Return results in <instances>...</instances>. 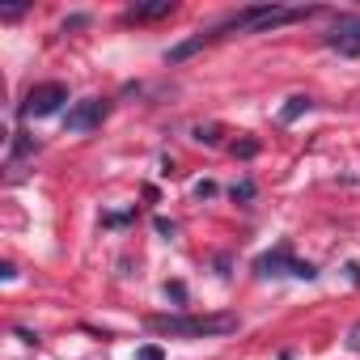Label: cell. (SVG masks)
Segmentation results:
<instances>
[{"mask_svg": "<svg viewBox=\"0 0 360 360\" xmlns=\"http://www.w3.org/2000/svg\"><path fill=\"white\" fill-rule=\"evenodd\" d=\"M153 229H157L161 238H174V221H165V217H157V221H153Z\"/></svg>", "mask_w": 360, "mask_h": 360, "instance_id": "16", "label": "cell"}, {"mask_svg": "<svg viewBox=\"0 0 360 360\" xmlns=\"http://www.w3.org/2000/svg\"><path fill=\"white\" fill-rule=\"evenodd\" d=\"M343 343H347V347H352V352H360V322H356V326H352V330H347V339H343Z\"/></svg>", "mask_w": 360, "mask_h": 360, "instance_id": "17", "label": "cell"}, {"mask_svg": "<svg viewBox=\"0 0 360 360\" xmlns=\"http://www.w3.org/2000/svg\"><path fill=\"white\" fill-rule=\"evenodd\" d=\"M309 106H314V102H309L305 94H297V98H288V106L280 110V123H292V119H301V115H305Z\"/></svg>", "mask_w": 360, "mask_h": 360, "instance_id": "9", "label": "cell"}, {"mask_svg": "<svg viewBox=\"0 0 360 360\" xmlns=\"http://www.w3.org/2000/svg\"><path fill=\"white\" fill-rule=\"evenodd\" d=\"M165 297L178 301V305H187V284H183V280H169V284H165Z\"/></svg>", "mask_w": 360, "mask_h": 360, "instance_id": "13", "label": "cell"}, {"mask_svg": "<svg viewBox=\"0 0 360 360\" xmlns=\"http://www.w3.org/2000/svg\"><path fill=\"white\" fill-rule=\"evenodd\" d=\"M106 115H110V102H106V98H85V102H77V106L64 115V127H68V131H94V127H102Z\"/></svg>", "mask_w": 360, "mask_h": 360, "instance_id": "5", "label": "cell"}, {"mask_svg": "<svg viewBox=\"0 0 360 360\" xmlns=\"http://www.w3.org/2000/svg\"><path fill=\"white\" fill-rule=\"evenodd\" d=\"M229 195H233V204H250V200L259 195V187L250 183V178H242V183H233V187H229Z\"/></svg>", "mask_w": 360, "mask_h": 360, "instance_id": "10", "label": "cell"}, {"mask_svg": "<svg viewBox=\"0 0 360 360\" xmlns=\"http://www.w3.org/2000/svg\"><path fill=\"white\" fill-rule=\"evenodd\" d=\"M208 39H212V34H195V39H187V43L169 47V51H165V64H183V60H191V56H195V51H200Z\"/></svg>", "mask_w": 360, "mask_h": 360, "instance_id": "8", "label": "cell"}, {"mask_svg": "<svg viewBox=\"0 0 360 360\" xmlns=\"http://www.w3.org/2000/svg\"><path fill=\"white\" fill-rule=\"evenodd\" d=\"M136 360H165V352L157 343H144V347H136Z\"/></svg>", "mask_w": 360, "mask_h": 360, "instance_id": "15", "label": "cell"}, {"mask_svg": "<svg viewBox=\"0 0 360 360\" xmlns=\"http://www.w3.org/2000/svg\"><path fill=\"white\" fill-rule=\"evenodd\" d=\"M195 195H200V200H212V195H217V183H200Z\"/></svg>", "mask_w": 360, "mask_h": 360, "instance_id": "19", "label": "cell"}, {"mask_svg": "<svg viewBox=\"0 0 360 360\" xmlns=\"http://www.w3.org/2000/svg\"><path fill=\"white\" fill-rule=\"evenodd\" d=\"M174 0H153V5H131L123 13V22H161V18H174Z\"/></svg>", "mask_w": 360, "mask_h": 360, "instance_id": "7", "label": "cell"}, {"mask_svg": "<svg viewBox=\"0 0 360 360\" xmlns=\"http://www.w3.org/2000/svg\"><path fill=\"white\" fill-rule=\"evenodd\" d=\"M322 9H288V5H250V9H238V13H229L212 34H229V30H238V34H255V30H276V26H288V22H305V18H318Z\"/></svg>", "mask_w": 360, "mask_h": 360, "instance_id": "2", "label": "cell"}, {"mask_svg": "<svg viewBox=\"0 0 360 360\" xmlns=\"http://www.w3.org/2000/svg\"><path fill=\"white\" fill-rule=\"evenodd\" d=\"M322 43H326L330 51L356 60V56H360V18H339V22L322 34Z\"/></svg>", "mask_w": 360, "mask_h": 360, "instance_id": "6", "label": "cell"}, {"mask_svg": "<svg viewBox=\"0 0 360 360\" xmlns=\"http://www.w3.org/2000/svg\"><path fill=\"white\" fill-rule=\"evenodd\" d=\"M81 26H89V18H85V13H77V18H68V22H64V30H81Z\"/></svg>", "mask_w": 360, "mask_h": 360, "instance_id": "18", "label": "cell"}, {"mask_svg": "<svg viewBox=\"0 0 360 360\" xmlns=\"http://www.w3.org/2000/svg\"><path fill=\"white\" fill-rule=\"evenodd\" d=\"M280 360H292V352H280Z\"/></svg>", "mask_w": 360, "mask_h": 360, "instance_id": "20", "label": "cell"}, {"mask_svg": "<svg viewBox=\"0 0 360 360\" xmlns=\"http://www.w3.org/2000/svg\"><path fill=\"white\" fill-rule=\"evenodd\" d=\"M255 276H297V280H314L318 267H314V263H297V259H292V246L280 242L276 250H267V255L255 259Z\"/></svg>", "mask_w": 360, "mask_h": 360, "instance_id": "3", "label": "cell"}, {"mask_svg": "<svg viewBox=\"0 0 360 360\" xmlns=\"http://www.w3.org/2000/svg\"><path fill=\"white\" fill-rule=\"evenodd\" d=\"M233 157H242V161L259 157V140H238V144H233Z\"/></svg>", "mask_w": 360, "mask_h": 360, "instance_id": "14", "label": "cell"}, {"mask_svg": "<svg viewBox=\"0 0 360 360\" xmlns=\"http://www.w3.org/2000/svg\"><path fill=\"white\" fill-rule=\"evenodd\" d=\"M64 102H68V85H64V81H43V85H34V89L26 94L22 119H47V115H56Z\"/></svg>", "mask_w": 360, "mask_h": 360, "instance_id": "4", "label": "cell"}, {"mask_svg": "<svg viewBox=\"0 0 360 360\" xmlns=\"http://www.w3.org/2000/svg\"><path fill=\"white\" fill-rule=\"evenodd\" d=\"M195 140H200V144H221V127H217V123H200V127H195Z\"/></svg>", "mask_w": 360, "mask_h": 360, "instance_id": "12", "label": "cell"}, {"mask_svg": "<svg viewBox=\"0 0 360 360\" xmlns=\"http://www.w3.org/2000/svg\"><path fill=\"white\" fill-rule=\"evenodd\" d=\"M144 326L169 339H217L238 330V314H153Z\"/></svg>", "mask_w": 360, "mask_h": 360, "instance_id": "1", "label": "cell"}, {"mask_svg": "<svg viewBox=\"0 0 360 360\" xmlns=\"http://www.w3.org/2000/svg\"><path fill=\"white\" fill-rule=\"evenodd\" d=\"M30 153H39V140L26 136V131H18V140H13V161H22V157H30Z\"/></svg>", "mask_w": 360, "mask_h": 360, "instance_id": "11", "label": "cell"}]
</instances>
